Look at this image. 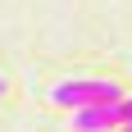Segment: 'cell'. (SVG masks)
<instances>
[{
  "label": "cell",
  "instance_id": "1",
  "mask_svg": "<svg viewBox=\"0 0 132 132\" xmlns=\"http://www.w3.org/2000/svg\"><path fill=\"white\" fill-rule=\"evenodd\" d=\"M105 100H123V91L105 78H68L50 87V105L59 109H87V105H105Z\"/></svg>",
  "mask_w": 132,
  "mask_h": 132
},
{
  "label": "cell",
  "instance_id": "2",
  "mask_svg": "<svg viewBox=\"0 0 132 132\" xmlns=\"http://www.w3.org/2000/svg\"><path fill=\"white\" fill-rule=\"evenodd\" d=\"M128 96L123 100H105V105H87V109H73V128L78 132H119L128 123Z\"/></svg>",
  "mask_w": 132,
  "mask_h": 132
},
{
  "label": "cell",
  "instance_id": "3",
  "mask_svg": "<svg viewBox=\"0 0 132 132\" xmlns=\"http://www.w3.org/2000/svg\"><path fill=\"white\" fill-rule=\"evenodd\" d=\"M119 132H132V119H128V123H123V128H119Z\"/></svg>",
  "mask_w": 132,
  "mask_h": 132
},
{
  "label": "cell",
  "instance_id": "4",
  "mask_svg": "<svg viewBox=\"0 0 132 132\" xmlns=\"http://www.w3.org/2000/svg\"><path fill=\"white\" fill-rule=\"evenodd\" d=\"M0 96H5V78H0Z\"/></svg>",
  "mask_w": 132,
  "mask_h": 132
}]
</instances>
